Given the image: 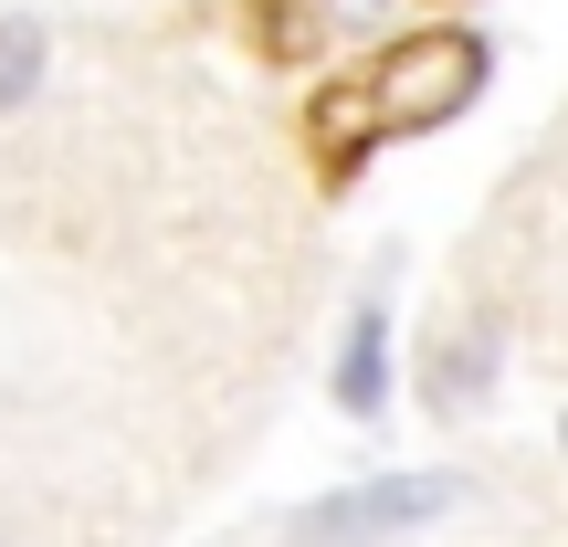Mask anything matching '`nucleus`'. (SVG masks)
I'll return each mask as SVG.
<instances>
[{
	"label": "nucleus",
	"instance_id": "f257e3e1",
	"mask_svg": "<svg viewBox=\"0 0 568 547\" xmlns=\"http://www.w3.org/2000/svg\"><path fill=\"white\" fill-rule=\"evenodd\" d=\"M485 74H495V53H485V32H464V21H432V32H400L379 63H368V117H379V138L389 126H443V117H464L474 95H485Z\"/></svg>",
	"mask_w": 568,
	"mask_h": 547
},
{
	"label": "nucleus",
	"instance_id": "f03ea898",
	"mask_svg": "<svg viewBox=\"0 0 568 547\" xmlns=\"http://www.w3.org/2000/svg\"><path fill=\"white\" fill-rule=\"evenodd\" d=\"M443 506H453V474H379V485H347L326 506H305L295 537L305 547H368V537H400V527H422Z\"/></svg>",
	"mask_w": 568,
	"mask_h": 547
},
{
	"label": "nucleus",
	"instance_id": "7ed1b4c3",
	"mask_svg": "<svg viewBox=\"0 0 568 547\" xmlns=\"http://www.w3.org/2000/svg\"><path fill=\"white\" fill-rule=\"evenodd\" d=\"M379 401H389V316H379V295L347 316V358H337V411H358V422H379Z\"/></svg>",
	"mask_w": 568,
	"mask_h": 547
},
{
	"label": "nucleus",
	"instance_id": "20e7f679",
	"mask_svg": "<svg viewBox=\"0 0 568 547\" xmlns=\"http://www.w3.org/2000/svg\"><path fill=\"white\" fill-rule=\"evenodd\" d=\"M358 148H379V117H368V95H358V84L316 95V159H326V180H347V169H358Z\"/></svg>",
	"mask_w": 568,
	"mask_h": 547
},
{
	"label": "nucleus",
	"instance_id": "39448f33",
	"mask_svg": "<svg viewBox=\"0 0 568 547\" xmlns=\"http://www.w3.org/2000/svg\"><path fill=\"white\" fill-rule=\"evenodd\" d=\"M485 379H495V337H453V326H443V347H432V411H443V422L474 411Z\"/></svg>",
	"mask_w": 568,
	"mask_h": 547
},
{
	"label": "nucleus",
	"instance_id": "423d86ee",
	"mask_svg": "<svg viewBox=\"0 0 568 547\" xmlns=\"http://www.w3.org/2000/svg\"><path fill=\"white\" fill-rule=\"evenodd\" d=\"M32 84H42V21H11V11H0V117L32 105Z\"/></svg>",
	"mask_w": 568,
	"mask_h": 547
},
{
	"label": "nucleus",
	"instance_id": "0eeeda50",
	"mask_svg": "<svg viewBox=\"0 0 568 547\" xmlns=\"http://www.w3.org/2000/svg\"><path fill=\"white\" fill-rule=\"evenodd\" d=\"M558 453H568V422H558Z\"/></svg>",
	"mask_w": 568,
	"mask_h": 547
}]
</instances>
